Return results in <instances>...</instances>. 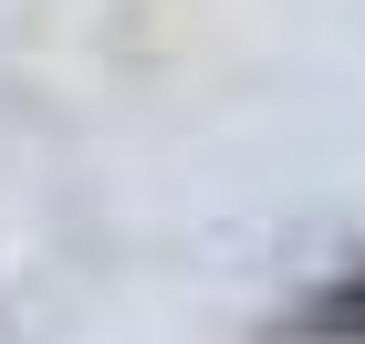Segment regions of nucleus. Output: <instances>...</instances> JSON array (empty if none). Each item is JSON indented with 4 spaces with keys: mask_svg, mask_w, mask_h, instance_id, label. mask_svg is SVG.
Wrapping results in <instances>:
<instances>
[{
    "mask_svg": "<svg viewBox=\"0 0 365 344\" xmlns=\"http://www.w3.org/2000/svg\"><path fill=\"white\" fill-rule=\"evenodd\" d=\"M292 334H344V344H365V282H334L324 303H303Z\"/></svg>",
    "mask_w": 365,
    "mask_h": 344,
    "instance_id": "f257e3e1",
    "label": "nucleus"
}]
</instances>
